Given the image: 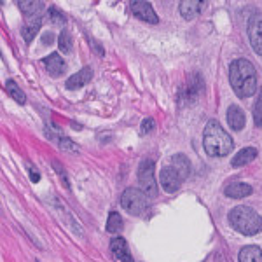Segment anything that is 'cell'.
Here are the masks:
<instances>
[{
  "mask_svg": "<svg viewBox=\"0 0 262 262\" xmlns=\"http://www.w3.org/2000/svg\"><path fill=\"white\" fill-rule=\"evenodd\" d=\"M229 82L238 98H250L257 91V70L252 61L238 58L229 67Z\"/></svg>",
  "mask_w": 262,
  "mask_h": 262,
  "instance_id": "obj_1",
  "label": "cell"
},
{
  "mask_svg": "<svg viewBox=\"0 0 262 262\" xmlns=\"http://www.w3.org/2000/svg\"><path fill=\"white\" fill-rule=\"evenodd\" d=\"M203 147L205 152L212 158H222L227 156L234 147V142L226 129L217 121H208L203 131Z\"/></svg>",
  "mask_w": 262,
  "mask_h": 262,
  "instance_id": "obj_2",
  "label": "cell"
},
{
  "mask_svg": "<svg viewBox=\"0 0 262 262\" xmlns=\"http://www.w3.org/2000/svg\"><path fill=\"white\" fill-rule=\"evenodd\" d=\"M227 219L231 226L245 236H255L262 231V217L250 206H236L229 212Z\"/></svg>",
  "mask_w": 262,
  "mask_h": 262,
  "instance_id": "obj_3",
  "label": "cell"
},
{
  "mask_svg": "<svg viewBox=\"0 0 262 262\" xmlns=\"http://www.w3.org/2000/svg\"><path fill=\"white\" fill-rule=\"evenodd\" d=\"M121 205L129 215H142L147 210V196L140 189L128 187L121 196Z\"/></svg>",
  "mask_w": 262,
  "mask_h": 262,
  "instance_id": "obj_4",
  "label": "cell"
},
{
  "mask_svg": "<svg viewBox=\"0 0 262 262\" xmlns=\"http://www.w3.org/2000/svg\"><path fill=\"white\" fill-rule=\"evenodd\" d=\"M138 182H140V191L147 198L158 196V184L154 177V163L150 159H143L138 166Z\"/></svg>",
  "mask_w": 262,
  "mask_h": 262,
  "instance_id": "obj_5",
  "label": "cell"
},
{
  "mask_svg": "<svg viewBox=\"0 0 262 262\" xmlns=\"http://www.w3.org/2000/svg\"><path fill=\"white\" fill-rule=\"evenodd\" d=\"M248 39L253 51L262 56V14L255 12L248 19Z\"/></svg>",
  "mask_w": 262,
  "mask_h": 262,
  "instance_id": "obj_6",
  "label": "cell"
},
{
  "mask_svg": "<svg viewBox=\"0 0 262 262\" xmlns=\"http://www.w3.org/2000/svg\"><path fill=\"white\" fill-rule=\"evenodd\" d=\"M159 182H161V187L166 192H177L184 180H182V177L179 175V171H177L175 168L166 166L159 173Z\"/></svg>",
  "mask_w": 262,
  "mask_h": 262,
  "instance_id": "obj_7",
  "label": "cell"
},
{
  "mask_svg": "<svg viewBox=\"0 0 262 262\" xmlns=\"http://www.w3.org/2000/svg\"><path fill=\"white\" fill-rule=\"evenodd\" d=\"M129 6H131V12H133L138 19L145 21V23H150V25H158L159 23L158 14H156L154 7H152L149 2L137 0V2H131Z\"/></svg>",
  "mask_w": 262,
  "mask_h": 262,
  "instance_id": "obj_8",
  "label": "cell"
},
{
  "mask_svg": "<svg viewBox=\"0 0 262 262\" xmlns=\"http://www.w3.org/2000/svg\"><path fill=\"white\" fill-rule=\"evenodd\" d=\"M203 90H205V84H203V79L200 74L192 75L191 79H189L187 82L182 86V90L179 93L180 100H187V101H192L196 96H200Z\"/></svg>",
  "mask_w": 262,
  "mask_h": 262,
  "instance_id": "obj_9",
  "label": "cell"
},
{
  "mask_svg": "<svg viewBox=\"0 0 262 262\" xmlns=\"http://www.w3.org/2000/svg\"><path fill=\"white\" fill-rule=\"evenodd\" d=\"M42 63L46 67V72L49 75H53V77H60L63 72H65V63H63L61 56L58 53H51L49 56H46L42 60Z\"/></svg>",
  "mask_w": 262,
  "mask_h": 262,
  "instance_id": "obj_10",
  "label": "cell"
},
{
  "mask_svg": "<svg viewBox=\"0 0 262 262\" xmlns=\"http://www.w3.org/2000/svg\"><path fill=\"white\" fill-rule=\"evenodd\" d=\"M93 77V70L90 67H84L77 72V74H74L72 77H69V81H67V90H81L82 86H86L88 82L91 81Z\"/></svg>",
  "mask_w": 262,
  "mask_h": 262,
  "instance_id": "obj_11",
  "label": "cell"
},
{
  "mask_svg": "<svg viewBox=\"0 0 262 262\" xmlns=\"http://www.w3.org/2000/svg\"><path fill=\"white\" fill-rule=\"evenodd\" d=\"M227 124H229V128L232 131H242L245 128V112L242 111V107H238V105H231L229 111H227Z\"/></svg>",
  "mask_w": 262,
  "mask_h": 262,
  "instance_id": "obj_12",
  "label": "cell"
},
{
  "mask_svg": "<svg viewBox=\"0 0 262 262\" xmlns=\"http://www.w3.org/2000/svg\"><path fill=\"white\" fill-rule=\"evenodd\" d=\"M205 2H200V0H182L180 2V14L184 19L192 21L198 14L201 12V9L205 7Z\"/></svg>",
  "mask_w": 262,
  "mask_h": 262,
  "instance_id": "obj_13",
  "label": "cell"
},
{
  "mask_svg": "<svg viewBox=\"0 0 262 262\" xmlns=\"http://www.w3.org/2000/svg\"><path fill=\"white\" fill-rule=\"evenodd\" d=\"M252 192H253L252 185L243 184V182H234V184L226 185V189H224V194L227 198H232V200H242V198L250 196Z\"/></svg>",
  "mask_w": 262,
  "mask_h": 262,
  "instance_id": "obj_14",
  "label": "cell"
},
{
  "mask_svg": "<svg viewBox=\"0 0 262 262\" xmlns=\"http://www.w3.org/2000/svg\"><path fill=\"white\" fill-rule=\"evenodd\" d=\"M111 250H112L114 255H116L117 260H121V262H133V257H131V253H129V248H128V243H126V239L114 238L112 242H111Z\"/></svg>",
  "mask_w": 262,
  "mask_h": 262,
  "instance_id": "obj_15",
  "label": "cell"
},
{
  "mask_svg": "<svg viewBox=\"0 0 262 262\" xmlns=\"http://www.w3.org/2000/svg\"><path fill=\"white\" fill-rule=\"evenodd\" d=\"M18 7L23 11L27 18L33 21H40V14L44 11V4L42 2H18Z\"/></svg>",
  "mask_w": 262,
  "mask_h": 262,
  "instance_id": "obj_16",
  "label": "cell"
},
{
  "mask_svg": "<svg viewBox=\"0 0 262 262\" xmlns=\"http://www.w3.org/2000/svg\"><path fill=\"white\" fill-rule=\"evenodd\" d=\"M255 158H257V149H255V147H245V149H242L238 154L234 156V158H232L231 164L234 168H239V166H245V164L252 163Z\"/></svg>",
  "mask_w": 262,
  "mask_h": 262,
  "instance_id": "obj_17",
  "label": "cell"
},
{
  "mask_svg": "<svg viewBox=\"0 0 262 262\" xmlns=\"http://www.w3.org/2000/svg\"><path fill=\"white\" fill-rule=\"evenodd\" d=\"M239 262H262V250L257 245H248L243 247L238 255Z\"/></svg>",
  "mask_w": 262,
  "mask_h": 262,
  "instance_id": "obj_18",
  "label": "cell"
},
{
  "mask_svg": "<svg viewBox=\"0 0 262 262\" xmlns=\"http://www.w3.org/2000/svg\"><path fill=\"white\" fill-rule=\"evenodd\" d=\"M171 163H173V168H175V170L179 171V175L182 177V180L187 179L189 173H191V163H189V159L185 158L184 154H177L171 158Z\"/></svg>",
  "mask_w": 262,
  "mask_h": 262,
  "instance_id": "obj_19",
  "label": "cell"
},
{
  "mask_svg": "<svg viewBox=\"0 0 262 262\" xmlns=\"http://www.w3.org/2000/svg\"><path fill=\"white\" fill-rule=\"evenodd\" d=\"M49 135V138L51 140H54L58 143V145L61 147L63 150H69V152H79V145L77 143H74L70 140V138H67V137H63V135H60V133H48Z\"/></svg>",
  "mask_w": 262,
  "mask_h": 262,
  "instance_id": "obj_20",
  "label": "cell"
},
{
  "mask_svg": "<svg viewBox=\"0 0 262 262\" xmlns=\"http://www.w3.org/2000/svg\"><path fill=\"white\" fill-rule=\"evenodd\" d=\"M6 91H7V95H9L12 100H16L19 105H25V101H27V98H25L23 91L19 90V86L16 84V81H12V79H9V81L6 82Z\"/></svg>",
  "mask_w": 262,
  "mask_h": 262,
  "instance_id": "obj_21",
  "label": "cell"
},
{
  "mask_svg": "<svg viewBox=\"0 0 262 262\" xmlns=\"http://www.w3.org/2000/svg\"><path fill=\"white\" fill-rule=\"evenodd\" d=\"M39 30H40V21H33V23L25 25V27L21 28V35H23L27 44H30V42L35 39L37 33H39Z\"/></svg>",
  "mask_w": 262,
  "mask_h": 262,
  "instance_id": "obj_22",
  "label": "cell"
},
{
  "mask_svg": "<svg viewBox=\"0 0 262 262\" xmlns=\"http://www.w3.org/2000/svg\"><path fill=\"white\" fill-rule=\"evenodd\" d=\"M122 219L121 215L117 212H112L111 215H108V221H107V231L111 232V234H117V232L122 231Z\"/></svg>",
  "mask_w": 262,
  "mask_h": 262,
  "instance_id": "obj_23",
  "label": "cell"
},
{
  "mask_svg": "<svg viewBox=\"0 0 262 262\" xmlns=\"http://www.w3.org/2000/svg\"><path fill=\"white\" fill-rule=\"evenodd\" d=\"M58 46H60L61 53L70 54L74 51V40H72V35L69 30H63L60 33V39H58Z\"/></svg>",
  "mask_w": 262,
  "mask_h": 262,
  "instance_id": "obj_24",
  "label": "cell"
},
{
  "mask_svg": "<svg viewBox=\"0 0 262 262\" xmlns=\"http://www.w3.org/2000/svg\"><path fill=\"white\" fill-rule=\"evenodd\" d=\"M253 122H255L257 128H262V88L257 96V101L253 105Z\"/></svg>",
  "mask_w": 262,
  "mask_h": 262,
  "instance_id": "obj_25",
  "label": "cell"
},
{
  "mask_svg": "<svg viewBox=\"0 0 262 262\" xmlns=\"http://www.w3.org/2000/svg\"><path fill=\"white\" fill-rule=\"evenodd\" d=\"M49 16H51V19H53L54 25H60V27H63V25L67 23V16L63 14V12L58 9V7H51V9H49Z\"/></svg>",
  "mask_w": 262,
  "mask_h": 262,
  "instance_id": "obj_26",
  "label": "cell"
},
{
  "mask_svg": "<svg viewBox=\"0 0 262 262\" xmlns=\"http://www.w3.org/2000/svg\"><path fill=\"white\" fill-rule=\"evenodd\" d=\"M53 168H54V170H56L58 175H60V179H61V182H63V185H67V187H70V184H69V177H67L65 170H63L61 163L54 159V161H53Z\"/></svg>",
  "mask_w": 262,
  "mask_h": 262,
  "instance_id": "obj_27",
  "label": "cell"
},
{
  "mask_svg": "<svg viewBox=\"0 0 262 262\" xmlns=\"http://www.w3.org/2000/svg\"><path fill=\"white\" fill-rule=\"evenodd\" d=\"M154 119L152 117H147V119H143L142 122V128H140V133L142 135H147V133H150L152 129H154Z\"/></svg>",
  "mask_w": 262,
  "mask_h": 262,
  "instance_id": "obj_28",
  "label": "cell"
},
{
  "mask_svg": "<svg viewBox=\"0 0 262 262\" xmlns=\"http://www.w3.org/2000/svg\"><path fill=\"white\" fill-rule=\"evenodd\" d=\"M28 173H30V179H32V182H39L40 180V175H39V171L35 170V168L32 166V164H28Z\"/></svg>",
  "mask_w": 262,
  "mask_h": 262,
  "instance_id": "obj_29",
  "label": "cell"
},
{
  "mask_svg": "<svg viewBox=\"0 0 262 262\" xmlns=\"http://www.w3.org/2000/svg\"><path fill=\"white\" fill-rule=\"evenodd\" d=\"M42 39H44V44L46 46H49V44H53V40H54V35L51 32H46L44 35H42Z\"/></svg>",
  "mask_w": 262,
  "mask_h": 262,
  "instance_id": "obj_30",
  "label": "cell"
}]
</instances>
